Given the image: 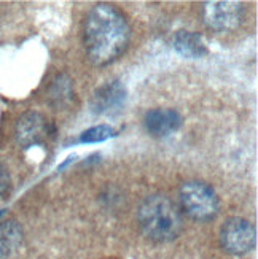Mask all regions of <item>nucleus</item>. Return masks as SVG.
Segmentation results:
<instances>
[{
  "label": "nucleus",
  "instance_id": "nucleus-10",
  "mask_svg": "<svg viewBox=\"0 0 258 259\" xmlns=\"http://www.w3.org/2000/svg\"><path fill=\"white\" fill-rule=\"evenodd\" d=\"M24 232L15 220H7L0 223V259L13 254L22 243Z\"/></svg>",
  "mask_w": 258,
  "mask_h": 259
},
{
  "label": "nucleus",
  "instance_id": "nucleus-5",
  "mask_svg": "<svg viewBox=\"0 0 258 259\" xmlns=\"http://www.w3.org/2000/svg\"><path fill=\"white\" fill-rule=\"evenodd\" d=\"M203 19L206 26L215 32H233L242 24L244 7L241 2L231 0L206 2L203 7Z\"/></svg>",
  "mask_w": 258,
  "mask_h": 259
},
{
  "label": "nucleus",
  "instance_id": "nucleus-9",
  "mask_svg": "<svg viewBox=\"0 0 258 259\" xmlns=\"http://www.w3.org/2000/svg\"><path fill=\"white\" fill-rule=\"evenodd\" d=\"M174 48L178 54L188 59H199L207 54V45L196 32L178 30L174 37Z\"/></svg>",
  "mask_w": 258,
  "mask_h": 259
},
{
  "label": "nucleus",
  "instance_id": "nucleus-6",
  "mask_svg": "<svg viewBox=\"0 0 258 259\" xmlns=\"http://www.w3.org/2000/svg\"><path fill=\"white\" fill-rule=\"evenodd\" d=\"M53 132V127L50 126L48 119L37 111H27L22 115L15 127L16 140L24 148H30L43 143L48 139V135Z\"/></svg>",
  "mask_w": 258,
  "mask_h": 259
},
{
  "label": "nucleus",
  "instance_id": "nucleus-1",
  "mask_svg": "<svg viewBox=\"0 0 258 259\" xmlns=\"http://www.w3.org/2000/svg\"><path fill=\"white\" fill-rule=\"evenodd\" d=\"M131 27L125 15L110 4H97L85 19L83 43L88 59L97 67L108 65L126 51Z\"/></svg>",
  "mask_w": 258,
  "mask_h": 259
},
{
  "label": "nucleus",
  "instance_id": "nucleus-2",
  "mask_svg": "<svg viewBox=\"0 0 258 259\" xmlns=\"http://www.w3.org/2000/svg\"><path fill=\"white\" fill-rule=\"evenodd\" d=\"M137 221L145 237L158 243L175 240L183 231V213L164 194L145 197L137 210Z\"/></svg>",
  "mask_w": 258,
  "mask_h": 259
},
{
  "label": "nucleus",
  "instance_id": "nucleus-11",
  "mask_svg": "<svg viewBox=\"0 0 258 259\" xmlns=\"http://www.w3.org/2000/svg\"><path fill=\"white\" fill-rule=\"evenodd\" d=\"M72 96V81L65 75L58 76L51 86V99L56 100V104H64L70 99Z\"/></svg>",
  "mask_w": 258,
  "mask_h": 259
},
{
  "label": "nucleus",
  "instance_id": "nucleus-7",
  "mask_svg": "<svg viewBox=\"0 0 258 259\" xmlns=\"http://www.w3.org/2000/svg\"><path fill=\"white\" fill-rule=\"evenodd\" d=\"M183 124V118L174 108H153L143 118V126L152 137L163 139L177 132Z\"/></svg>",
  "mask_w": 258,
  "mask_h": 259
},
{
  "label": "nucleus",
  "instance_id": "nucleus-13",
  "mask_svg": "<svg viewBox=\"0 0 258 259\" xmlns=\"http://www.w3.org/2000/svg\"><path fill=\"white\" fill-rule=\"evenodd\" d=\"M11 188V178L8 174V168L5 167V164L0 161V197L10 193Z\"/></svg>",
  "mask_w": 258,
  "mask_h": 259
},
{
  "label": "nucleus",
  "instance_id": "nucleus-3",
  "mask_svg": "<svg viewBox=\"0 0 258 259\" xmlns=\"http://www.w3.org/2000/svg\"><path fill=\"white\" fill-rule=\"evenodd\" d=\"M178 208L195 221H210L218 215L220 200L214 191L204 182H185L178 189Z\"/></svg>",
  "mask_w": 258,
  "mask_h": 259
},
{
  "label": "nucleus",
  "instance_id": "nucleus-4",
  "mask_svg": "<svg viewBox=\"0 0 258 259\" xmlns=\"http://www.w3.org/2000/svg\"><path fill=\"white\" fill-rule=\"evenodd\" d=\"M220 243L223 250L233 256H244L255 248L256 231L245 218L233 217L220 229Z\"/></svg>",
  "mask_w": 258,
  "mask_h": 259
},
{
  "label": "nucleus",
  "instance_id": "nucleus-8",
  "mask_svg": "<svg viewBox=\"0 0 258 259\" xmlns=\"http://www.w3.org/2000/svg\"><path fill=\"white\" fill-rule=\"evenodd\" d=\"M126 89L120 81H108L104 86L96 89L91 99V108L97 115L117 113L125 105Z\"/></svg>",
  "mask_w": 258,
  "mask_h": 259
},
{
  "label": "nucleus",
  "instance_id": "nucleus-12",
  "mask_svg": "<svg viewBox=\"0 0 258 259\" xmlns=\"http://www.w3.org/2000/svg\"><path fill=\"white\" fill-rule=\"evenodd\" d=\"M115 131L110 126L100 124V126H94L91 129L85 131L80 135V143H97V142H104L110 137H114Z\"/></svg>",
  "mask_w": 258,
  "mask_h": 259
}]
</instances>
